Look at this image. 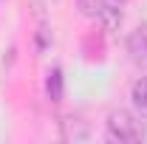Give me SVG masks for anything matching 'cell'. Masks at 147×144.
Returning <instances> with one entry per match:
<instances>
[{
    "label": "cell",
    "mask_w": 147,
    "mask_h": 144,
    "mask_svg": "<svg viewBox=\"0 0 147 144\" xmlns=\"http://www.w3.org/2000/svg\"><path fill=\"white\" fill-rule=\"evenodd\" d=\"M105 136L108 141H119V144H139L144 141L147 130L142 124V116L139 113H130V110H113L105 122Z\"/></svg>",
    "instance_id": "1"
},
{
    "label": "cell",
    "mask_w": 147,
    "mask_h": 144,
    "mask_svg": "<svg viewBox=\"0 0 147 144\" xmlns=\"http://www.w3.org/2000/svg\"><path fill=\"white\" fill-rule=\"evenodd\" d=\"M76 6L85 17L96 20L102 28L113 31L122 23V9L127 6V0H76Z\"/></svg>",
    "instance_id": "2"
},
{
    "label": "cell",
    "mask_w": 147,
    "mask_h": 144,
    "mask_svg": "<svg viewBox=\"0 0 147 144\" xmlns=\"http://www.w3.org/2000/svg\"><path fill=\"white\" fill-rule=\"evenodd\" d=\"M127 54L133 59V65H139V68H144L147 71V23L142 26H136L127 37Z\"/></svg>",
    "instance_id": "3"
},
{
    "label": "cell",
    "mask_w": 147,
    "mask_h": 144,
    "mask_svg": "<svg viewBox=\"0 0 147 144\" xmlns=\"http://www.w3.org/2000/svg\"><path fill=\"white\" fill-rule=\"evenodd\" d=\"M130 102H133V110H136L142 119H147V73L133 82V88H130Z\"/></svg>",
    "instance_id": "4"
},
{
    "label": "cell",
    "mask_w": 147,
    "mask_h": 144,
    "mask_svg": "<svg viewBox=\"0 0 147 144\" xmlns=\"http://www.w3.org/2000/svg\"><path fill=\"white\" fill-rule=\"evenodd\" d=\"M48 96H51L54 102L62 96V73H59V68H57L51 76H48Z\"/></svg>",
    "instance_id": "5"
}]
</instances>
